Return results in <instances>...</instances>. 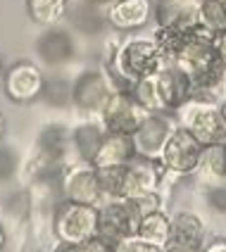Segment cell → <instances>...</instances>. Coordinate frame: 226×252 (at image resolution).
<instances>
[{
	"instance_id": "ab89813d",
	"label": "cell",
	"mask_w": 226,
	"mask_h": 252,
	"mask_svg": "<svg viewBox=\"0 0 226 252\" xmlns=\"http://www.w3.org/2000/svg\"><path fill=\"white\" fill-rule=\"evenodd\" d=\"M224 84H226V69H224Z\"/></svg>"
},
{
	"instance_id": "7402d4cb",
	"label": "cell",
	"mask_w": 226,
	"mask_h": 252,
	"mask_svg": "<svg viewBox=\"0 0 226 252\" xmlns=\"http://www.w3.org/2000/svg\"><path fill=\"white\" fill-rule=\"evenodd\" d=\"M27 12L33 24L53 29L67 17L69 0H27Z\"/></svg>"
},
{
	"instance_id": "8fae6325",
	"label": "cell",
	"mask_w": 226,
	"mask_h": 252,
	"mask_svg": "<svg viewBox=\"0 0 226 252\" xmlns=\"http://www.w3.org/2000/svg\"><path fill=\"white\" fill-rule=\"evenodd\" d=\"M155 84H157V98H160V110L162 112L174 114L179 107H184L186 102L193 98L191 76L174 62H164L155 71Z\"/></svg>"
},
{
	"instance_id": "f35d334b",
	"label": "cell",
	"mask_w": 226,
	"mask_h": 252,
	"mask_svg": "<svg viewBox=\"0 0 226 252\" xmlns=\"http://www.w3.org/2000/svg\"><path fill=\"white\" fill-rule=\"evenodd\" d=\"M2 74H5V69H2V62H0V81H2Z\"/></svg>"
},
{
	"instance_id": "e0dca14e",
	"label": "cell",
	"mask_w": 226,
	"mask_h": 252,
	"mask_svg": "<svg viewBox=\"0 0 226 252\" xmlns=\"http://www.w3.org/2000/svg\"><path fill=\"white\" fill-rule=\"evenodd\" d=\"M207 228L198 214L179 212L171 217V243L169 245H188V248H205Z\"/></svg>"
},
{
	"instance_id": "5bb4252c",
	"label": "cell",
	"mask_w": 226,
	"mask_h": 252,
	"mask_svg": "<svg viewBox=\"0 0 226 252\" xmlns=\"http://www.w3.org/2000/svg\"><path fill=\"white\" fill-rule=\"evenodd\" d=\"M155 27L193 31L200 27V0H157Z\"/></svg>"
},
{
	"instance_id": "277c9868",
	"label": "cell",
	"mask_w": 226,
	"mask_h": 252,
	"mask_svg": "<svg viewBox=\"0 0 226 252\" xmlns=\"http://www.w3.org/2000/svg\"><path fill=\"white\" fill-rule=\"evenodd\" d=\"M117 91L105 69H86L81 71L69 86V102L76 112L86 114L91 119H98L105 105L110 102Z\"/></svg>"
},
{
	"instance_id": "836d02e7",
	"label": "cell",
	"mask_w": 226,
	"mask_h": 252,
	"mask_svg": "<svg viewBox=\"0 0 226 252\" xmlns=\"http://www.w3.org/2000/svg\"><path fill=\"white\" fill-rule=\"evenodd\" d=\"M84 2L86 5H93V7H105V10H107L112 0H84Z\"/></svg>"
},
{
	"instance_id": "5b68a950",
	"label": "cell",
	"mask_w": 226,
	"mask_h": 252,
	"mask_svg": "<svg viewBox=\"0 0 226 252\" xmlns=\"http://www.w3.org/2000/svg\"><path fill=\"white\" fill-rule=\"evenodd\" d=\"M143 214L131 197H112L98 207V236L117 245L119 240L138 233Z\"/></svg>"
},
{
	"instance_id": "f1b7e54d",
	"label": "cell",
	"mask_w": 226,
	"mask_h": 252,
	"mask_svg": "<svg viewBox=\"0 0 226 252\" xmlns=\"http://www.w3.org/2000/svg\"><path fill=\"white\" fill-rule=\"evenodd\" d=\"M207 202L217 212H224L226 214V183L224 186H210L207 188Z\"/></svg>"
},
{
	"instance_id": "d6a6232c",
	"label": "cell",
	"mask_w": 226,
	"mask_h": 252,
	"mask_svg": "<svg viewBox=\"0 0 226 252\" xmlns=\"http://www.w3.org/2000/svg\"><path fill=\"white\" fill-rule=\"evenodd\" d=\"M162 252H202V248H188V245H167Z\"/></svg>"
},
{
	"instance_id": "74e56055",
	"label": "cell",
	"mask_w": 226,
	"mask_h": 252,
	"mask_svg": "<svg viewBox=\"0 0 226 252\" xmlns=\"http://www.w3.org/2000/svg\"><path fill=\"white\" fill-rule=\"evenodd\" d=\"M53 252H69V245H60V243H57V248Z\"/></svg>"
},
{
	"instance_id": "4316f807",
	"label": "cell",
	"mask_w": 226,
	"mask_h": 252,
	"mask_svg": "<svg viewBox=\"0 0 226 252\" xmlns=\"http://www.w3.org/2000/svg\"><path fill=\"white\" fill-rule=\"evenodd\" d=\"M114 252H162V250L155 248V245H150V243H145V240L138 238V236H131V238L119 240V243L114 245Z\"/></svg>"
},
{
	"instance_id": "9a60e30c",
	"label": "cell",
	"mask_w": 226,
	"mask_h": 252,
	"mask_svg": "<svg viewBox=\"0 0 226 252\" xmlns=\"http://www.w3.org/2000/svg\"><path fill=\"white\" fill-rule=\"evenodd\" d=\"M67 150H71V131L62 124H48L41 128L36 140V155L45 169L62 167Z\"/></svg>"
},
{
	"instance_id": "44dd1931",
	"label": "cell",
	"mask_w": 226,
	"mask_h": 252,
	"mask_svg": "<svg viewBox=\"0 0 226 252\" xmlns=\"http://www.w3.org/2000/svg\"><path fill=\"white\" fill-rule=\"evenodd\" d=\"M138 238L145 243L155 245L160 250H164L171 243V217H167L162 210H155L150 214H143L141 226H138Z\"/></svg>"
},
{
	"instance_id": "f546056e",
	"label": "cell",
	"mask_w": 226,
	"mask_h": 252,
	"mask_svg": "<svg viewBox=\"0 0 226 252\" xmlns=\"http://www.w3.org/2000/svg\"><path fill=\"white\" fill-rule=\"evenodd\" d=\"M136 205H138L141 214H150L155 210H162V197H160V193H148V195L136 197Z\"/></svg>"
},
{
	"instance_id": "60d3db41",
	"label": "cell",
	"mask_w": 226,
	"mask_h": 252,
	"mask_svg": "<svg viewBox=\"0 0 226 252\" xmlns=\"http://www.w3.org/2000/svg\"><path fill=\"white\" fill-rule=\"evenodd\" d=\"M224 143H226V140H224Z\"/></svg>"
},
{
	"instance_id": "1f68e13d",
	"label": "cell",
	"mask_w": 226,
	"mask_h": 252,
	"mask_svg": "<svg viewBox=\"0 0 226 252\" xmlns=\"http://www.w3.org/2000/svg\"><path fill=\"white\" fill-rule=\"evenodd\" d=\"M202 252H226V240H222V238L212 240L210 245H205V248H202Z\"/></svg>"
},
{
	"instance_id": "ffe728a7",
	"label": "cell",
	"mask_w": 226,
	"mask_h": 252,
	"mask_svg": "<svg viewBox=\"0 0 226 252\" xmlns=\"http://www.w3.org/2000/svg\"><path fill=\"white\" fill-rule=\"evenodd\" d=\"M36 48H38L41 60L48 64H65L74 57V41L65 31H57L55 27L43 33V38L36 43Z\"/></svg>"
},
{
	"instance_id": "7a4b0ae2",
	"label": "cell",
	"mask_w": 226,
	"mask_h": 252,
	"mask_svg": "<svg viewBox=\"0 0 226 252\" xmlns=\"http://www.w3.org/2000/svg\"><path fill=\"white\" fill-rule=\"evenodd\" d=\"M53 236L60 245H79L98 236V207L62 200L53 212Z\"/></svg>"
},
{
	"instance_id": "4fadbf2b",
	"label": "cell",
	"mask_w": 226,
	"mask_h": 252,
	"mask_svg": "<svg viewBox=\"0 0 226 252\" xmlns=\"http://www.w3.org/2000/svg\"><path fill=\"white\" fill-rule=\"evenodd\" d=\"M105 22L117 31H141L155 22V0H112Z\"/></svg>"
},
{
	"instance_id": "3957f363",
	"label": "cell",
	"mask_w": 226,
	"mask_h": 252,
	"mask_svg": "<svg viewBox=\"0 0 226 252\" xmlns=\"http://www.w3.org/2000/svg\"><path fill=\"white\" fill-rule=\"evenodd\" d=\"M174 114H176L179 126L191 131L202 145H212V143L226 140V124L224 117H222V110H219V102L191 98Z\"/></svg>"
},
{
	"instance_id": "7c38bea8",
	"label": "cell",
	"mask_w": 226,
	"mask_h": 252,
	"mask_svg": "<svg viewBox=\"0 0 226 252\" xmlns=\"http://www.w3.org/2000/svg\"><path fill=\"white\" fill-rule=\"evenodd\" d=\"M164 169L160 167L157 159H148V157H133L129 164H124V186H122V197H136L148 195V193H157L160 183L164 179Z\"/></svg>"
},
{
	"instance_id": "8992f818",
	"label": "cell",
	"mask_w": 226,
	"mask_h": 252,
	"mask_svg": "<svg viewBox=\"0 0 226 252\" xmlns=\"http://www.w3.org/2000/svg\"><path fill=\"white\" fill-rule=\"evenodd\" d=\"M205 145L200 143L191 131H186L184 126H179L171 138L167 140L164 150L160 155V167L164 169V174L171 176H193L198 174L200 157H202Z\"/></svg>"
},
{
	"instance_id": "484cf974",
	"label": "cell",
	"mask_w": 226,
	"mask_h": 252,
	"mask_svg": "<svg viewBox=\"0 0 226 252\" xmlns=\"http://www.w3.org/2000/svg\"><path fill=\"white\" fill-rule=\"evenodd\" d=\"M17 164H19L17 153L10 150V148H5V145H0V183L10 181L17 174Z\"/></svg>"
},
{
	"instance_id": "ac0fdd59",
	"label": "cell",
	"mask_w": 226,
	"mask_h": 252,
	"mask_svg": "<svg viewBox=\"0 0 226 252\" xmlns=\"http://www.w3.org/2000/svg\"><path fill=\"white\" fill-rule=\"evenodd\" d=\"M102 138H105V128L98 119H91V122H84L76 128H71V150L76 153V159L93 164Z\"/></svg>"
},
{
	"instance_id": "e575fe53",
	"label": "cell",
	"mask_w": 226,
	"mask_h": 252,
	"mask_svg": "<svg viewBox=\"0 0 226 252\" xmlns=\"http://www.w3.org/2000/svg\"><path fill=\"white\" fill-rule=\"evenodd\" d=\"M7 248V233H5V226L0 224V252H5Z\"/></svg>"
},
{
	"instance_id": "9c48e42d",
	"label": "cell",
	"mask_w": 226,
	"mask_h": 252,
	"mask_svg": "<svg viewBox=\"0 0 226 252\" xmlns=\"http://www.w3.org/2000/svg\"><path fill=\"white\" fill-rule=\"evenodd\" d=\"M179 128L176 114L171 112H148L143 119V124L133 131V148L138 157H148V159H160V155L164 150L167 140L171 133Z\"/></svg>"
},
{
	"instance_id": "83f0119b",
	"label": "cell",
	"mask_w": 226,
	"mask_h": 252,
	"mask_svg": "<svg viewBox=\"0 0 226 252\" xmlns=\"http://www.w3.org/2000/svg\"><path fill=\"white\" fill-rule=\"evenodd\" d=\"M69 252H114V245L107 243L105 238H96L86 240V243H79V245H69Z\"/></svg>"
},
{
	"instance_id": "8d00e7d4",
	"label": "cell",
	"mask_w": 226,
	"mask_h": 252,
	"mask_svg": "<svg viewBox=\"0 0 226 252\" xmlns=\"http://www.w3.org/2000/svg\"><path fill=\"white\" fill-rule=\"evenodd\" d=\"M2 138H5V119L0 114V145H2Z\"/></svg>"
},
{
	"instance_id": "603a6c76",
	"label": "cell",
	"mask_w": 226,
	"mask_h": 252,
	"mask_svg": "<svg viewBox=\"0 0 226 252\" xmlns=\"http://www.w3.org/2000/svg\"><path fill=\"white\" fill-rule=\"evenodd\" d=\"M200 27L212 33L226 29V0H200Z\"/></svg>"
},
{
	"instance_id": "d590c367",
	"label": "cell",
	"mask_w": 226,
	"mask_h": 252,
	"mask_svg": "<svg viewBox=\"0 0 226 252\" xmlns=\"http://www.w3.org/2000/svg\"><path fill=\"white\" fill-rule=\"evenodd\" d=\"M219 110H222V117H224V124H226V95L219 100Z\"/></svg>"
},
{
	"instance_id": "d4e9b609",
	"label": "cell",
	"mask_w": 226,
	"mask_h": 252,
	"mask_svg": "<svg viewBox=\"0 0 226 252\" xmlns=\"http://www.w3.org/2000/svg\"><path fill=\"white\" fill-rule=\"evenodd\" d=\"M98 179L105 200L122 197V186H124V167H98Z\"/></svg>"
},
{
	"instance_id": "d6986e66",
	"label": "cell",
	"mask_w": 226,
	"mask_h": 252,
	"mask_svg": "<svg viewBox=\"0 0 226 252\" xmlns=\"http://www.w3.org/2000/svg\"><path fill=\"white\" fill-rule=\"evenodd\" d=\"M198 174L207 188L210 186H224L226 183V143L224 140L205 145L202 157H200Z\"/></svg>"
},
{
	"instance_id": "2e32d148",
	"label": "cell",
	"mask_w": 226,
	"mask_h": 252,
	"mask_svg": "<svg viewBox=\"0 0 226 252\" xmlns=\"http://www.w3.org/2000/svg\"><path fill=\"white\" fill-rule=\"evenodd\" d=\"M136 157L133 138L127 133H110L105 131V138L100 143V150L93 159L96 167H124Z\"/></svg>"
},
{
	"instance_id": "6da1fadb",
	"label": "cell",
	"mask_w": 226,
	"mask_h": 252,
	"mask_svg": "<svg viewBox=\"0 0 226 252\" xmlns=\"http://www.w3.org/2000/svg\"><path fill=\"white\" fill-rule=\"evenodd\" d=\"M164 62L167 60L160 53L153 36H131L110 55L105 71L114 88L124 91V88H131L143 76L155 74Z\"/></svg>"
},
{
	"instance_id": "cb8c5ba5",
	"label": "cell",
	"mask_w": 226,
	"mask_h": 252,
	"mask_svg": "<svg viewBox=\"0 0 226 252\" xmlns=\"http://www.w3.org/2000/svg\"><path fill=\"white\" fill-rule=\"evenodd\" d=\"M131 93L136 95V100L141 102L148 112H162L160 110V98H157V84H155V74L143 76L136 84L131 86Z\"/></svg>"
},
{
	"instance_id": "4dcf8cb0",
	"label": "cell",
	"mask_w": 226,
	"mask_h": 252,
	"mask_svg": "<svg viewBox=\"0 0 226 252\" xmlns=\"http://www.w3.org/2000/svg\"><path fill=\"white\" fill-rule=\"evenodd\" d=\"M214 48H217V53H219L222 60L226 62V29H222V31L214 33Z\"/></svg>"
},
{
	"instance_id": "ba28073f",
	"label": "cell",
	"mask_w": 226,
	"mask_h": 252,
	"mask_svg": "<svg viewBox=\"0 0 226 252\" xmlns=\"http://www.w3.org/2000/svg\"><path fill=\"white\" fill-rule=\"evenodd\" d=\"M145 117H148V110L136 100V95L131 93V88H124V91H114L112 93L110 102L100 112L98 122L110 133L133 136V131L143 124Z\"/></svg>"
},
{
	"instance_id": "52a82bcc",
	"label": "cell",
	"mask_w": 226,
	"mask_h": 252,
	"mask_svg": "<svg viewBox=\"0 0 226 252\" xmlns=\"http://www.w3.org/2000/svg\"><path fill=\"white\" fill-rule=\"evenodd\" d=\"M2 93L14 105H29L45 93V76L31 60H19L2 74Z\"/></svg>"
},
{
	"instance_id": "30bf717a",
	"label": "cell",
	"mask_w": 226,
	"mask_h": 252,
	"mask_svg": "<svg viewBox=\"0 0 226 252\" xmlns=\"http://www.w3.org/2000/svg\"><path fill=\"white\" fill-rule=\"evenodd\" d=\"M62 193H65V200L100 207L105 202V195L100 188L98 167L91 162H79V159L74 164H67L62 171Z\"/></svg>"
}]
</instances>
